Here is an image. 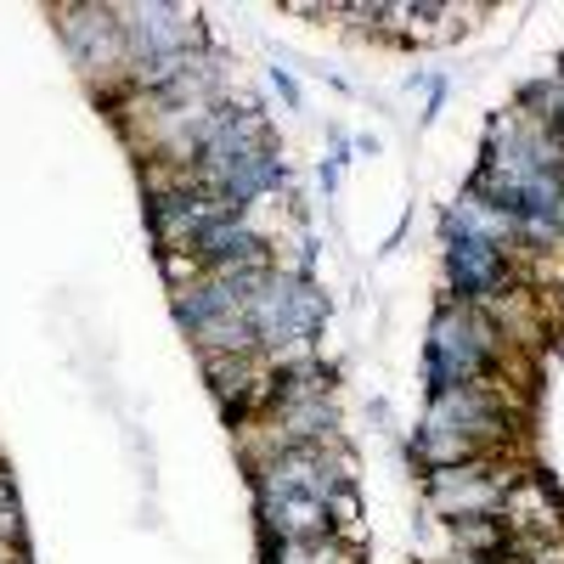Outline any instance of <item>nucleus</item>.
<instances>
[{
    "label": "nucleus",
    "instance_id": "f03ea898",
    "mask_svg": "<svg viewBox=\"0 0 564 564\" xmlns=\"http://www.w3.org/2000/svg\"><path fill=\"white\" fill-rule=\"evenodd\" d=\"M452 282L463 300H497L508 282V254L486 238H463L452 243Z\"/></svg>",
    "mask_w": 564,
    "mask_h": 564
},
{
    "label": "nucleus",
    "instance_id": "f257e3e1",
    "mask_svg": "<svg viewBox=\"0 0 564 564\" xmlns=\"http://www.w3.org/2000/svg\"><path fill=\"white\" fill-rule=\"evenodd\" d=\"M497 367V327L475 305H446L430 339V390H475L486 372Z\"/></svg>",
    "mask_w": 564,
    "mask_h": 564
}]
</instances>
